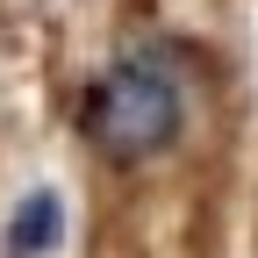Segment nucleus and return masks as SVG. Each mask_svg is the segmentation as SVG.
<instances>
[{"mask_svg": "<svg viewBox=\"0 0 258 258\" xmlns=\"http://www.w3.org/2000/svg\"><path fill=\"white\" fill-rule=\"evenodd\" d=\"M79 137L108 158V165H151L186 137V79L172 50L137 43L108 57L101 72L86 79V101H79Z\"/></svg>", "mask_w": 258, "mask_h": 258, "instance_id": "nucleus-1", "label": "nucleus"}, {"mask_svg": "<svg viewBox=\"0 0 258 258\" xmlns=\"http://www.w3.org/2000/svg\"><path fill=\"white\" fill-rule=\"evenodd\" d=\"M57 237H64V201L57 194H29L8 222V258H43V251H57Z\"/></svg>", "mask_w": 258, "mask_h": 258, "instance_id": "nucleus-2", "label": "nucleus"}]
</instances>
